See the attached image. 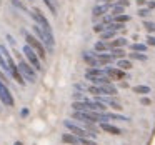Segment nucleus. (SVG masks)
<instances>
[{
  "label": "nucleus",
  "mask_w": 155,
  "mask_h": 145,
  "mask_svg": "<svg viewBox=\"0 0 155 145\" xmlns=\"http://www.w3.org/2000/svg\"><path fill=\"white\" fill-rule=\"evenodd\" d=\"M100 128L104 132H107V133H112V135H120L122 130L118 127H115V125H110L108 122H100Z\"/></svg>",
  "instance_id": "obj_8"
},
{
  "label": "nucleus",
  "mask_w": 155,
  "mask_h": 145,
  "mask_svg": "<svg viewBox=\"0 0 155 145\" xmlns=\"http://www.w3.org/2000/svg\"><path fill=\"white\" fill-rule=\"evenodd\" d=\"M105 50H108V45L107 44H104V42H97V44H95V52L104 54Z\"/></svg>",
  "instance_id": "obj_22"
},
{
  "label": "nucleus",
  "mask_w": 155,
  "mask_h": 145,
  "mask_svg": "<svg viewBox=\"0 0 155 145\" xmlns=\"http://www.w3.org/2000/svg\"><path fill=\"white\" fill-rule=\"evenodd\" d=\"M117 67L122 68V70H130V68H132V62L130 60H125V58H118Z\"/></svg>",
  "instance_id": "obj_13"
},
{
  "label": "nucleus",
  "mask_w": 155,
  "mask_h": 145,
  "mask_svg": "<svg viewBox=\"0 0 155 145\" xmlns=\"http://www.w3.org/2000/svg\"><path fill=\"white\" fill-rule=\"evenodd\" d=\"M24 55L27 57V60H28V64L32 65V67L35 68V70H42V65H40V57L37 55V52L34 50V48L30 47V45H27L25 44L24 45Z\"/></svg>",
  "instance_id": "obj_4"
},
{
  "label": "nucleus",
  "mask_w": 155,
  "mask_h": 145,
  "mask_svg": "<svg viewBox=\"0 0 155 145\" xmlns=\"http://www.w3.org/2000/svg\"><path fill=\"white\" fill-rule=\"evenodd\" d=\"M128 55H130V58H135V60H142V62L147 60V55H145L143 52H132V54H128Z\"/></svg>",
  "instance_id": "obj_18"
},
{
  "label": "nucleus",
  "mask_w": 155,
  "mask_h": 145,
  "mask_svg": "<svg viewBox=\"0 0 155 145\" xmlns=\"http://www.w3.org/2000/svg\"><path fill=\"white\" fill-rule=\"evenodd\" d=\"M150 15V8H138V17H148Z\"/></svg>",
  "instance_id": "obj_28"
},
{
  "label": "nucleus",
  "mask_w": 155,
  "mask_h": 145,
  "mask_svg": "<svg viewBox=\"0 0 155 145\" xmlns=\"http://www.w3.org/2000/svg\"><path fill=\"white\" fill-rule=\"evenodd\" d=\"M64 125H65V127H67V128H68V130H70L74 135H77L78 138H82V137H87V138H95V137H97V133H95V132L85 130V128L78 127L77 124H74L72 120H65V122H64Z\"/></svg>",
  "instance_id": "obj_2"
},
{
  "label": "nucleus",
  "mask_w": 155,
  "mask_h": 145,
  "mask_svg": "<svg viewBox=\"0 0 155 145\" xmlns=\"http://www.w3.org/2000/svg\"><path fill=\"white\" fill-rule=\"evenodd\" d=\"M105 75H107L110 80H122V78H125V70H122V68H112V67H105Z\"/></svg>",
  "instance_id": "obj_7"
},
{
  "label": "nucleus",
  "mask_w": 155,
  "mask_h": 145,
  "mask_svg": "<svg viewBox=\"0 0 155 145\" xmlns=\"http://www.w3.org/2000/svg\"><path fill=\"white\" fill-rule=\"evenodd\" d=\"M18 70H20V74L24 75V78H25V80L32 82V84H34V82L37 80V75H35V68L32 67L30 64L24 62L22 58L18 60Z\"/></svg>",
  "instance_id": "obj_5"
},
{
  "label": "nucleus",
  "mask_w": 155,
  "mask_h": 145,
  "mask_svg": "<svg viewBox=\"0 0 155 145\" xmlns=\"http://www.w3.org/2000/svg\"><path fill=\"white\" fill-rule=\"evenodd\" d=\"M108 120H122V122H128V117L125 115H118V114H107Z\"/></svg>",
  "instance_id": "obj_17"
},
{
  "label": "nucleus",
  "mask_w": 155,
  "mask_h": 145,
  "mask_svg": "<svg viewBox=\"0 0 155 145\" xmlns=\"http://www.w3.org/2000/svg\"><path fill=\"white\" fill-rule=\"evenodd\" d=\"M107 45H108V48H122L127 45V40L125 38H115V40H110Z\"/></svg>",
  "instance_id": "obj_12"
},
{
  "label": "nucleus",
  "mask_w": 155,
  "mask_h": 145,
  "mask_svg": "<svg viewBox=\"0 0 155 145\" xmlns=\"http://www.w3.org/2000/svg\"><path fill=\"white\" fill-rule=\"evenodd\" d=\"M143 27L147 28L148 32H155V24H153V22H145Z\"/></svg>",
  "instance_id": "obj_29"
},
{
  "label": "nucleus",
  "mask_w": 155,
  "mask_h": 145,
  "mask_svg": "<svg viewBox=\"0 0 155 145\" xmlns=\"http://www.w3.org/2000/svg\"><path fill=\"white\" fill-rule=\"evenodd\" d=\"M148 8H155V2H148Z\"/></svg>",
  "instance_id": "obj_38"
},
{
  "label": "nucleus",
  "mask_w": 155,
  "mask_h": 145,
  "mask_svg": "<svg viewBox=\"0 0 155 145\" xmlns=\"http://www.w3.org/2000/svg\"><path fill=\"white\" fill-rule=\"evenodd\" d=\"M87 92H90L92 95H95V97H100V95H104V94H102V88L98 87V85H92V87H88Z\"/></svg>",
  "instance_id": "obj_19"
},
{
  "label": "nucleus",
  "mask_w": 155,
  "mask_h": 145,
  "mask_svg": "<svg viewBox=\"0 0 155 145\" xmlns=\"http://www.w3.org/2000/svg\"><path fill=\"white\" fill-rule=\"evenodd\" d=\"M130 48L134 52H147V45L145 44H132Z\"/></svg>",
  "instance_id": "obj_21"
},
{
  "label": "nucleus",
  "mask_w": 155,
  "mask_h": 145,
  "mask_svg": "<svg viewBox=\"0 0 155 145\" xmlns=\"http://www.w3.org/2000/svg\"><path fill=\"white\" fill-rule=\"evenodd\" d=\"M27 115H28V110H27V108H24V110H22V117H27Z\"/></svg>",
  "instance_id": "obj_37"
},
{
  "label": "nucleus",
  "mask_w": 155,
  "mask_h": 145,
  "mask_svg": "<svg viewBox=\"0 0 155 145\" xmlns=\"http://www.w3.org/2000/svg\"><path fill=\"white\" fill-rule=\"evenodd\" d=\"M134 92L135 94H140V95H145V94H150V87H147V85H137V87H134Z\"/></svg>",
  "instance_id": "obj_15"
},
{
  "label": "nucleus",
  "mask_w": 155,
  "mask_h": 145,
  "mask_svg": "<svg viewBox=\"0 0 155 145\" xmlns=\"http://www.w3.org/2000/svg\"><path fill=\"white\" fill-rule=\"evenodd\" d=\"M24 35H25V42H27V45H30V47L34 48L35 52H37L38 57H40V58H45V57H47V52H45L44 44H42L38 38H35L34 35L27 34V32H24Z\"/></svg>",
  "instance_id": "obj_3"
},
{
  "label": "nucleus",
  "mask_w": 155,
  "mask_h": 145,
  "mask_svg": "<svg viewBox=\"0 0 155 145\" xmlns=\"http://www.w3.org/2000/svg\"><path fill=\"white\" fill-rule=\"evenodd\" d=\"M128 20H130V15H127V14H120L117 17H114V22H118V24H125Z\"/></svg>",
  "instance_id": "obj_20"
},
{
  "label": "nucleus",
  "mask_w": 155,
  "mask_h": 145,
  "mask_svg": "<svg viewBox=\"0 0 155 145\" xmlns=\"http://www.w3.org/2000/svg\"><path fill=\"white\" fill-rule=\"evenodd\" d=\"M0 100L4 102L7 107H14V97H12L10 90L7 88V85L0 80Z\"/></svg>",
  "instance_id": "obj_6"
},
{
  "label": "nucleus",
  "mask_w": 155,
  "mask_h": 145,
  "mask_svg": "<svg viewBox=\"0 0 155 145\" xmlns=\"http://www.w3.org/2000/svg\"><path fill=\"white\" fill-rule=\"evenodd\" d=\"M104 2H114V0H104Z\"/></svg>",
  "instance_id": "obj_40"
},
{
  "label": "nucleus",
  "mask_w": 155,
  "mask_h": 145,
  "mask_svg": "<svg viewBox=\"0 0 155 145\" xmlns=\"http://www.w3.org/2000/svg\"><path fill=\"white\" fill-rule=\"evenodd\" d=\"M62 142H64V143H68V145L80 143L78 137H77V135H74V133H64V135H62Z\"/></svg>",
  "instance_id": "obj_11"
},
{
  "label": "nucleus",
  "mask_w": 155,
  "mask_h": 145,
  "mask_svg": "<svg viewBox=\"0 0 155 145\" xmlns=\"http://www.w3.org/2000/svg\"><path fill=\"white\" fill-rule=\"evenodd\" d=\"M108 5H97V7L94 8V17H102V15H105V12H107Z\"/></svg>",
  "instance_id": "obj_14"
},
{
  "label": "nucleus",
  "mask_w": 155,
  "mask_h": 145,
  "mask_svg": "<svg viewBox=\"0 0 155 145\" xmlns=\"http://www.w3.org/2000/svg\"><path fill=\"white\" fill-rule=\"evenodd\" d=\"M14 145H22V142H15V143Z\"/></svg>",
  "instance_id": "obj_39"
},
{
  "label": "nucleus",
  "mask_w": 155,
  "mask_h": 145,
  "mask_svg": "<svg viewBox=\"0 0 155 145\" xmlns=\"http://www.w3.org/2000/svg\"><path fill=\"white\" fill-rule=\"evenodd\" d=\"M110 55L114 58H124L125 52H124V48H110Z\"/></svg>",
  "instance_id": "obj_16"
},
{
  "label": "nucleus",
  "mask_w": 155,
  "mask_h": 145,
  "mask_svg": "<svg viewBox=\"0 0 155 145\" xmlns=\"http://www.w3.org/2000/svg\"><path fill=\"white\" fill-rule=\"evenodd\" d=\"M78 140H80L82 145H97L92 138H87V137H82V138H78Z\"/></svg>",
  "instance_id": "obj_27"
},
{
  "label": "nucleus",
  "mask_w": 155,
  "mask_h": 145,
  "mask_svg": "<svg viewBox=\"0 0 155 145\" xmlns=\"http://www.w3.org/2000/svg\"><path fill=\"white\" fill-rule=\"evenodd\" d=\"M137 4L142 7V5H145V4H147V0H137Z\"/></svg>",
  "instance_id": "obj_36"
},
{
  "label": "nucleus",
  "mask_w": 155,
  "mask_h": 145,
  "mask_svg": "<svg viewBox=\"0 0 155 145\" xmlns=\"http://www.w3.org/2000/svg\"><path fill=\"white\" fill-rule=\"evenodd\" d=\"M30 15H32V18L35 20V24H38L42 28H44V34H45V37H47V44H45V47L52 52L54 47H55V38H54V32H52V27H50V24H48V20L45 18V15L42 14L38 8H32Z\"/></svg>",
  "instance_id": "obj_1"
},
{
  "label": "nucleus",
  "mask_w": 155,
  "mask_h": 145,
  "mask_svg": "<svg viewBox=\"0 0 155 145\" xmlns=\"http://www.w3.org/2000/svg\"><path fill=\"white\" fill-rule=\"evenodd\" d=\"M12 4H14L15 7H18V8H20V10L27 12V8H25V5H24V4H20V2H18V0H12Z\"/></svg>",
  "instance_id": "obj_31"
},
{
  "label": "nucleus",
  "mask_w": 155,
  "mask_h": 145,
  "mask_svg": "<svg viewBox=\"0 0 155 145\" xmlns=\"http://www.w3.org/2000/svg\"><path fill=\"white\" fill-rule=\"evenodd\" d=\"M95 57H97L98 64H100V67H104V65H108L112 64V62L115 60L114 57H112L110 54H98V52H95Z\"/></svg>",
  "instance_id": "obj_9"
},
{
  "label": "nucleus",
  "mask_w": 155,
  "mask_h": 145,
  "mask_svg": "<svg viewBox=\"0 0 155 145\" xmlns=\"http://www.w3.org/2000/svg\"><path fill=\"white\" fill-rule=\"evenodd\" d=\"M124 14V7H120V5H114V8H112V15L114 17H117V15Z\"/></svg>",
  "instance_id": "obj_25"
},
{
  "label": "nucleus",
  "mask_w": 155,
  "mask_h": 145,
  "mask_svg": "<svg viewBox=\"0 0 155 145\" xmlns=\"http://www.w3.org/2000/svg\"><path fill=\"white\" fill-rule=\"evenodd\" d=\"M94 32H97V34H102V32H105V25L104 24H98L94 27Z\"/></svg>",
  "instance_id": "obj_30"
},
{
  "label": "nucleus",
  "mask_w": 155,
  "mask_h": 145,
  "mask_svg": "<svg viewBox=\"0 0 155 145\" xmlns=\"http://www.w3.org/2000/svg\"><path fill=\"white\" fill-rule=\"evenodd\" d=\"M0 67H2V70H4V72L10 74V70H8V64H7V60H5V57H4L2 52H0Z\"/></svg>",
  "instance_id": "obj_23"
},
{
  "label": "nucleus",
  "mask_w": 155,
  "mask_h": 145,
  "mask_svg": "<svg viewBox=\"0 0 155 145\" xmlns=\"http://www.w3.org/2000/svg\"><path fill=\"white\" fill-rule=\"evenodd\" d=\"M115 5H120V7H127L128 0H115Z\"/></svg>",
  "instance_id": "obj_33"
},
{
  "label": "nucleus",
  "mask_w": 155,
  "mask_h": 145,
  "mask_svg": "<svg viewBox=\"0 0 155 145\" xmlns=\"http://www.w3.org/2000/svg\"><path fill=\"white\" fill-rule=\"evenodd\" d=\"M80 98H84L82 92H75V94H74V100H80Z\"/></svg>",
  "instance_id": "obj_34"
},
{
  "label": "nucleus",
  "mask_w": 155,
  "mask_h": 145,
  "mask_svg": "<svg viewBox=\"0 0 155 145\" xmlns=\"http://www.w3.org/2000/svg\"><path fill=\"white\" fill-rule=\"evenodd\" d=\"M98 87L102 88V94L104 95H115L117 94V87H115L112 82H105V84L98 85Z\"/></svg>",
  "instance_id": "obj_10"
},
{
  "label": "nucleus",
  "mask_w": 155,
  "mask_h": 145,
  "mask_svg": "<svg viewBox=\"0 0 155 145\" xmlns=\"http://www.w3.org/2000/svg\"><path fill=\"white\" fill-rule=\"evenodd\" d=\"M44 2H45V5H47V7L50 8V12H52V14H57V7H55L54 0H44Z\"/></svg>",
  "instance_id": "obj_24"
},
{
  "label": "nucleus",
  "mask_w": 155,
  "mask_h": 145,
  "mask_svg": "<svg viewBox=\"0 0 155 145\" xmlns=\"http://www.w3.org/2000/svg\"><path fill=\"white\" fill-rule=\"evenodd\" d=\"M140 104H142V105H150V98H147V97L140 98Z\"/></svg>",
  "instance_id": "obj_35"
},
{
  "label": "nucleus",
  "mask_w": 155,
  "mask_h": 145,
  "mask_svg": "<svg viewBox=\"0 0 155 145\" xmlns=\"http://www.w3.org/2000/svg\"><path fill=\"white\" fill-rule=\"evenodd\" d=\"M115 37V32H112V30H105V32H102V40H107V38H114Z\"/></svg>",
  "instance_id": "obj_26"
},
{
  "label": "nucleus",
  "mask_w": 155,
  "mask_h": 145,
  "mask_svg": "<svg viewBox=\"0 0 155 145\" xmlns=\"http://www.w3.org/2000/svg\"><path fill=\"white\" fill-rule=\"evenodd\" d=\"M147 45L155 47V37H153V35H148V37H147Z\"/></svg>",
  "instance_id": "obj_32"
}]
</instances>
